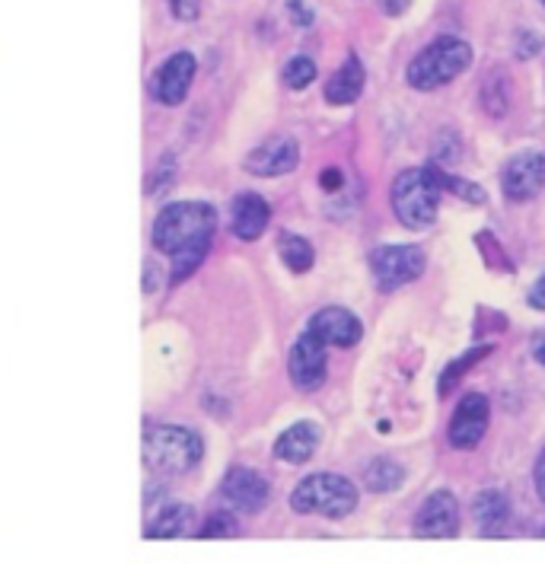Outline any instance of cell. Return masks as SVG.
I'll use <instances>...</instances> for the list:
<instances>
[{"mask_svg":"<svg viewBox=\"0 0 545 564\" xmlns=\"http://www.w3.org/2000/svg\"><path fill=\"white\" fill-rule=\"evenodd\" d=\"M415 533L424 539H450L459 533V505L450 491H434L415 517Z\"/></svg>","mask_w":545,"mask_h":564,"instance_id":"obj_14","label":"cell"},{"mask_svg":"<svg viewBox=\"0 0 545 564\" xmlns=\"http://www.w3.org/2000/svg\"><path fill=\"white\" fill-rule=\"evenodd\" d=\"M195 55L192 52H176L163 61L151 77V93L156 102L163 106H179L182 99L188 96V87L195 80Z\"/></svg>","mask_w":545,"mask_h":564,"instance_id":"obj_10","label":"cell"},{"mask_svg":"<svg viewBox=\"0 0 545 564\" xmlns=\"http://www.w3.org/2000/svg\"><path fill=\"white\" fill-rule=\"evenodd\" d=\"M363 481H367V488L370 491H395L402 481H405V469L399 466V463H393V459H373L367 469H363Z\"/></svg>","mask_w":545,"mask_h":564,"instance_id":"obj_20","label":"cell"},{"mask_svg":"<svg viewBox=\"0 0 545 564\" xmlns=\"http://www.w3.org/2000/svg\"><path fill=\"white\" fill-rule=\"evenodd\" d=\"M545 185V153L539 150H523L504 166L501 188L511 202H530L543 192Z\"/></svg>","mask_w":545,"mask_h":564,"instance_id":"obj_9","label":"cell"},{"mask_svg":"<svg viewBox=\"0 0 545 564\" xmlns=\"http://www.w3.org/2000/svg\"><path fill=\"white\" fill-rule=\"evenodd\" d=\"M424 265L427 262H424V252L418 246H380L370 252L373 278L383 291H395V288L418 281Z\"/></svg>","mask_w":545,"mask_h":564,"instance_id":"obj_6","label":"cell"},{"mask_svg":"<svg viewBox=\"0 0 545 564\" xmlns=\"http://www.w3.org/2000/svg\"><path fill=\"white\" fill-rule=\"evenodd\" d=\"M313 80H316V64H313V58L297 55V58H291L284 64V84L291 89H306Z\"/></svg>","mask_w":545,"mask_h":564,"instance_id":"obj_22","label":"cell"},{"mask_svg":"<svg viewBox=\"0 0 545 564\" xmlns=\"http://www.w3.org/2000/svg\"><path fill=\"white\" fill-rule=\"evenodd\" d=\"M291 507L303 517H326V520H341L358 507V488L355 481L335 473H316L303 478L291 495Z\"/></svg>","mask_w":545,"mask_h":564,"instance_id":"obj_4","label":"cell"},{"mask_svg":"<svg viewBox=\"0 0 545 564\" xmlns=\"http://www.w3.org/2000/svg\"><path fill=\"white\" fill-rule=\"evenodd\" d=\"M469 64H472V45L456 35H440L408 64L405 77H408V87L437 89L456 80Z\"/></svg>","mask_w":545,"mask_h":564,"instance_id":"obj_5","label":"cell"},{"mask_svg":"<svg viewBox=\"0 0 545 564\" xmlns=\"http://www.w3.org/2000/svg\"><path fill=\"white\" fill-rule=\"evenodd\" d=\"M224 501L233 507V510H242V513H259L262 507L269 505L272 498V488H269V478L255 469H230L227 478H224V488H220Z\"/></svg>","mask_w":545,"mask_h":564,"instance_id":"obj_12","label":"cell"},{"mask_svg":"<svg viewBox=\"0 0 545 564\" xmlns=\"http://www.w3.org/2000/svg\"><path fill=\"white\" fill-rule=\"evenodd\" d=\"M188 530H192V507L170 505L153 517V523L148 527V539H176Z\"/></svg>","mask_w":545,"mask_h":564,"instance_id":"obj_19","label":"cell"},{"mask_svg":"<svg viewBox=\"0 0 545 564\" xmlns=\"http://www.w3.org/2000/svg\"><path fill=\"white\" fill-rule=\"evenodd\" d=\"M319 424L313 421H297L291 424L277 441H274V456L281 463H291V466H301L306 459H313L316 446H319Z\"/></svg>","mask_w":545,"mask_h":564,"instance_id":"obj_16","label":"cell"},{"mask_svg":"<svg viewBox=\"0 0 545 564\" xmlns=\"http://www.w3.org/2000/svg\"><path fill=\"white\" fill-rule=\"evenodd\" d=\"M217 230V210L208 202L166 205L153 220V249L173 259V281H185L205 262Z\"/></svg>","mask_w":545,"mask_h":564,"instance_id":"obj_1","label":"cell"},{"mask_svg":"<svg viewBox=\"0 0 545 564\" xmlns=\"http://www.w3.org/2000/svg\"><path fill=\"white\" fill-rule=\"evenodd\" d=\"M488 351H491V348L484 345V348H476V351H466V355L459 357L456 364H450V367L444 370V377H440V392H450V389L456 387V380H459V377H462L469 367H476V364H479V360H482Z\"/></svg>","mask_w":545,"mask_h":564,"instance_id":"obj_23","label":"cell"},{"mask_svg":"<svg viewBox=\"0 0 545 564\" xmlns=\"http://www.w3.org/2000/svg\"><path fill=\"white\" fill-rule=\"evenodd\" d=\"M472 517H476V527L482 535H501L511 520V505L501 491H482L472 501Z\"/></svg>","mask_w":545,"mask_h":564,"instance_id":"obj_18","label":"cell"},{"mask_svg":"<svg viewBox=\"0 0 545 564\" xmlns=\"http://www.w3.org/2000/svg\"><path fill=\"white\" fill-rule=\"evenodd\" d=\"M306 332H313L326 348H329V345H333V348H351V345L361 341L363 326L355 313H348V310H341V306H326V310H319V313L309 319Z\"/></svg>","mask_w":545,"mask_h":564,"instance_id":"obj_13","label":"cell"},{"mask_svg":"<svg viewBox=\"0 0 545 564\" xmlns=\"http://www.w3.org/2000/svg\"><path fill=\"white\" fill-rule=\"evenodd\" d=\"M166 7H170V13L176 20H182V23H192L201 13V0H166Z\"/></svg>","mask_w":545,"mask_h":564,"instance_id":"obj_25","label":"cell"},{"mask_svg":"<svg viewBox=\"0 0 545 564\" xmlns=\"http://www.w3.org/2000/svg\"><path fill=\"white\" fill-rule=\"evenodd\" d=\"M287 373H291L294 387L303 389V392H313V389H319L326 383V373H329L326 345L313 332H303L301 338H297V345L291 348Z\"/></svg>","mask_w":545,"mask_h":564,"instance_id":"obj_8","label":"cell"},{"mask_svg":"<svg viewBox=\"0 0 545 564\" xmlns=\"http://www.w3.org/2000/svg\"><path fill=\"white\" fill-rule=\"evenodd\" d=\"M291 13H297L301 26H309V20H313V17H309V10H303L301 7V0H294V3H291Z\"/></svg>","mask_w":545,"mask_h":564,"instance_id":"obj_30","label":"cell"},{"mask_svg":"<svg viewBox=\"0 0 545 564\" xmlns=\"http://www.w3.org/2000/svg\"><path fill=\"white\" fill-rule=\"evenodd\" d=\"M530 306H536V310H545V271L539 274V281L533 284V291H530Z\"/></svg>","mask_w":545,"mask_h":564,"instance_id":"obj_26","label":"cell"},{"mask_svg":"<svg viewBox=\"0 0 545 564\" xmlns=\"http://www.w3.org/2000/svg\"><path fill=\"white\" fill-rule=\"evenodd\" d=\"M533 355H536V360L545 367V332L536 335V341H533Z\"/></svg>","mask_w":545,"mask_h":564,"instance_id":"obj_29","label":"cell"},{"mask_svg":"<svg viewBox=\"0 0 545 564\" xmlns=\"http://www.w3.org/2000/svg\"><path fill=\"white\" fill-rule=\"evenodd\" d=\"M240 533V523L227 513V510H217L211 513L208 520H205V527H201V535H208V539H224V535H237Z\"/></svg>","mask_w":545,"mask_h":564,"instance_id":"obj_24","label":"cell"},{"mask_svg":"<svg viewBox=\"0 0 545 564\" xmlns=\"http://www.w3.org/2000/svg\"><path fill=\"white\" fill-rule=\"evenodd\" d=\"M205 456V444L192 427L156 424L144 434V466L156 476H185Z\"/></svg>","mask_w":545,"mask_h":564,"instance_id":"obj_2","label":"cell"},{"mask_svg":"<svg viewBox=\"0 0 545 564\" xmlns=\"http://www.w3.org/2000/svg\"><path fill=\"white\" fill-rule=\"evenodd\" d=\"M277 249H281V259H284V265L291 268L294 274H306L313 262H316V256H313V246L306 242L297 234H281L277 239Z\"/></svg>","mask_w":545,"mask_h":564,"instance_id":"obj_21","label":"cell"},{"mask_svg":"<svg viewBox=\"0 0 545 564\" xmlns=\"http://www.w3.org/2000/svg\"><path fill=\"white\" fill-rule=\"evenodd\" d=\"M488 421H491V405L482 392H469L459 405H456L454 421H450V444L456 449H472V446L482 444L484 431H488Z\"/></svg>","mask_w":545,"mask_h":564,"instance_id":"obj_11","label":"cell"},{"mask_svg":"<svg viewBox=\"0 0 545 564\" xmlns=\"http://www.w3.org/2000/svg\"><path fill=\"white\" fill-rule=\"evenodd\" d=\"M323 185H326V188H335V185H338V173H326V178H323Z\"/></svg>","mask_w":545,"mask_h":564,"instance_id":"obj_31","label":"cell"},{"mask_svg":"<svg viewBox=\"0 0 545 564\" xmlns=\"http://www.w3.org/2000/svg\"><path fill=\"white\" fill-rule=\"evenodd\" d=\"M536 491H539V498L545 501V449L543 456H539V463H536Z\"/></svg>","mask_w":545,"mask_h":564,"instance_id":"obj_27","label":"cell"},{"mask_svg":"<svg viewBox=\"0 0 545 564\" xmlns=\"http://www.w3.org/2000/svg\"><path fill=\"white\" fill-rule=\"evenodd\" d=\"M297 163H301V148H297V141L294 138H287V134H274V138H265L262 144H255V148L246 153V160H242V166H246V173H252V176H284V173H294L297 170Z\"/></svg>","mask_w":545,"mask_h":564,"instance_id":"obj_7","label":"cell"},{"mask_svg":"<svg viewBox=\"0 0 545 564\" xmlns=\"http://www.w3.org/2000/svg\"><path fill=\"white\" fill-rule=\"evenodd\" d=\"M269 220H272V208H269V202L262 195H255V192L237 195L233 210H230V230H233V237L242 239V242H252V239H259L265 234Z\"/></svg>","mask_w":545,"mask_h":564,"instance_id":"obj_15","label":"cell"},{"mask_svg":"<svg viewBox=\"0 0 545 564\" xmlns=\"http://www.w3.org/2000/svg\"><path fill=\"white\" fill-rule=\"evenodd\" d=\"M363 93V64L358 61V55H348L345 64L335 70L326 84V99L333 106H351L358 102V96Z\"/></svg>","mask_w":545,"mask_h":564,"instance_id":"obj_17","label":"cell"},{"mask_svg":"<svg viewBox=\"0 0 545 564\" xmlns=\"http://www.w3.org/2000/svg\"><path fill=\"white\" fill-rule=\"evenodd\" d=\"M543 3H545V0H543Z\"/></svg>","mask_w":545,"mask_h":564,"instance_id":"obj_32","label":"cell"},{"mask_svg":"<svg viewBox=\"0 0 545 564\" xmlns=\"http://www.w3.org/2000/svg\"><path fill=\"white\" fill-rule=\"evenodd\" d=\"M405 7H408V0H383V10H386L390 17H399V13H405Z\"/></svg>","mask_w":545,"mask_h":564,"instance_id":"obj_28","label":"cell"},{"mask_svg":"<svg viewBox=\"0 0 545 564\" xmlns=\"http://www.w3.org/2000/svg\"><path fill=\"white\" fill-rule=\"evenodd\" d=\"M440 178L434 170H405L393 182V210L408 230H427L440 208Z\"/></svg>","mask_w":545,"mask_h":564,"instance_id":"obj_3","label":"cell"}]
</instances>
